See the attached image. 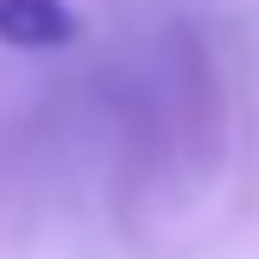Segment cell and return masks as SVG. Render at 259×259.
I'll use <instances>...</instances> for the list:
<instances>
[{"mask_svg":"<svg viewBox=\"0 0 259 259\" xmlns=\"http://www.w3.org/2000/svg\"><path fill=\"white\" fill-rule=\"evenodd\" d=\"M76 38H82V13L70 0H0L7 51H70Z\"/></svg>","mask_w":259,"mask_h":259,"instance_id":"obj_1","label":"cell"}]
</instances>
